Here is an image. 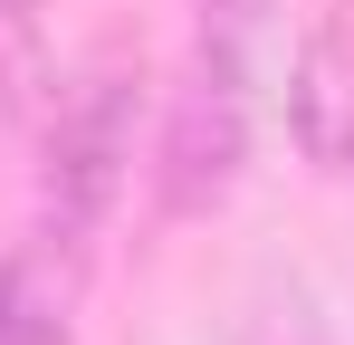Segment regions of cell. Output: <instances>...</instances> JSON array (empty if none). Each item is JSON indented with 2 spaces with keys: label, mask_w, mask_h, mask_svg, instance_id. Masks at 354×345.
<instances>
[{
  "label": "cell",
  "mask_w": 354,
  "mask_h": 345,
  "mask_svg": "<svg viewBox=\"0 0 354 345\" xmlns=\"http://www.w3.org/2000/svg\"><path fill=\"white\" fill-rule=\"evenodd\" d=\"M288 134L316 172H354V19H316L288 57Z\"/></svg>",
  "instance_id": "cell-3"
},
{
  "label": "cell",
  "mask_w": 354,
  "mask_h": 345,
  "mask_svg": "<svg viewBox=\"0 0 354 345\" xmlns=\"http://www.w3.org/2000/svg\"><path fill=\"white\" fill-rule=\"evenodd\" d=\"M77 336V278L58 269V249H10L0 259V345H67Z\"/></svg>",
  "instance_id": "cell-4"
},
{
  "label": "cell",
  "mask_w": 354,
  "mask_h": 345,
  "mask_svg": "<svg viewBox=\"0 0 354 345\" xmlns=\"http://www.w3.org/2000/svg\"><path fill=\"white\" fill-rule=\"evenodd\" d=\"M239 163H249V106H239V67L230 48H201L192 87L163 115V144H153V202L173 221H211L239 192Z\"/></svg>",
  "instance_id": "cell-1"
},
{
  "label": "cell",
  "mask_w": 354,
  "mask_h": 345,
  "mask_svg": "<svg viewBox=\"0 0 354 345\" xmlns=\"http://www.w3.org/2000/svg\"><path fill=\"white\" fill-rule=\"evenodd\" d=\"M0 10H10V19H29V10H39V0H0Z\"/></svg>",
  "instance_id": "cell-5"
},
{
  "label": "cell",
  "mask_w": 354,
  "mask_h": 345,
  "mask_svg": "<svg viewBox=\"0 0 354 345\" xmlns=\"http://www.w3.org/2000/svg\"><path fill=\"white\" fill-rule=\"evenodd\" d=\"M124 163H134V77L124 67H96L48 115V163H39L48 221L58 230H96L115 211V192H124Z\"/></svg>",
  "instance_id": "cell-2"
}]
</instances>
